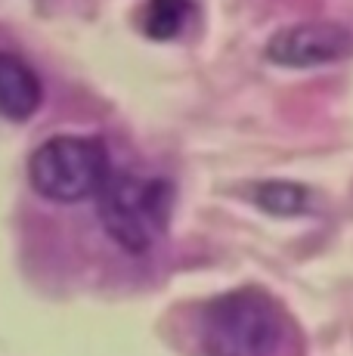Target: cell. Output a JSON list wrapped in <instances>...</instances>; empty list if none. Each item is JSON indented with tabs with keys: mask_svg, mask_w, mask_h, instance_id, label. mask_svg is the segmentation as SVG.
Wrapping results in <instances>:
<instances>
[{
	"mask_svg": "<svg viewBox=\"0 0 353 356\" xmlns=\"http://www.w3.org/2000/svg\"><path fill=\"white\" fill-rule=\"evenodd\" d=\"M353 31L338 22H301L276 31L267 44V59L285 68H316L350 56Z\"/></svg>",
	"mask_w": 353,
	"mask_h": 356,
	"instance_id": "obj_4",
	"label": "cell"
},
{
	"mask_svg": "<svg viewBox=\"0 0 353 356\" xmlns=\"http://www.w3.org/2000/svg\"><path fill=\"white\" fill-rule=\"evenodd\" d=\"M99 220L115 245L127 254L152 248L158 232H165L174 208V186L165 177H140L131 170H108L97 189Z\"/></svg>",
	"mask_w": 353,
	"mask_h": 356,
	"instance_id": "obj_2",
	"label": "cell"
},
{
	"mask_svg": "<svg viewBox=\"0 0 353 356\" xmlns=\"http://www.w3.org/2000/svg\"><path fill=\"white\" fill-rule=\"evenodd\" d=\"M251 198H254L257 208L267 211V214H273V217H301V214H307L310 202H313V195H310L307 186L291 183V180L257 183Z\"/></svg>",
	"mask_w": 353,
	"mask_h": 356,
	"instance_id": "obj_6",
	"label": "cell"
},
{
	"mask_svg": "<svg viewBox=\"0 0 353 356\" xmlns=\"http://www.w3.org/2000/svg\"><path fill=\"white\" fill-rule=\"evenodd\" d=\"M192 0H146L140 10V29L152 40H171L183 31Z\"/></svg>",
	"mask_w": 353,
	"mask_h": 356,
	"instance_id": "obj_7",
	"label": "cell"
},
{
	"mask_svg": "<svg viewBox=\"0 0 353 356\" xmlns=\"http://www.w3.org/2000/svg\"><path fill=\"white\" fill-rule=\"evenodd\" d=\"M44 87L38 72L16 53L0 50V115L10 121H28L40 108Z\"/></svg>",
	"mask_w": 353,
	"mask_h": 356,
	"instance_id": "obj_5",
	"label": "cell"
},
{
	"mask_svg": "<svg viewBox=\"0 0 353 356\" xmlns=\"http://www.w3.org/2000/svg\"><path fill=\"white\" fill-rule=\"evenodd\" d=\"M108 174L106 146L90 136H53L28 159V180L50 202H84Z\"/></svg>",
	"mask_w": 353,
	"mask_h": 356,
	"instance_id": "obj_3",
	"label": "cell"
},
{
	"mask_svg": "<svg viewBox=\"0 0 353 356\" xmlns=\"http://www.w3.org/2000/svg\"><path fill=\"white\" fill-rule=\"evenodd\" d=\"M282 334V310L257 289L227 291L199 313V344L205 356H273Z\"/></svg>",
	"mask_w": 353,
	"mask_h": 356,
	"instance_id": "obj_1",
	"label": "cell"
}]
</instances>
